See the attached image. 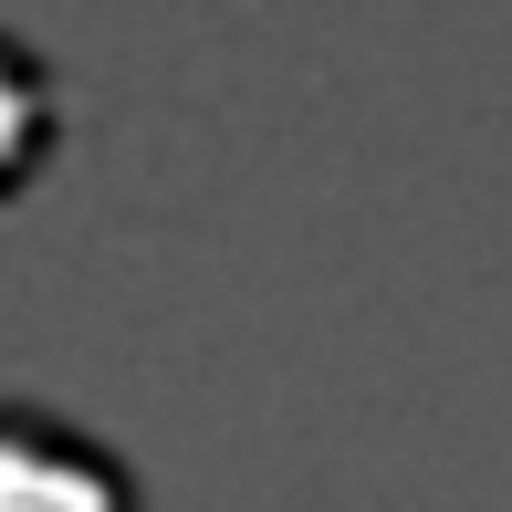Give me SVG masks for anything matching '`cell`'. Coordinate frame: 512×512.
I'll list each match as a JSON object with an SVG mask.
<instances>
[{
    "label": "cell",
    "instance_id": "6da1fadb",
    "mask_svg": "<svg viewBox=\"0 0 512 512\" xmlns=\"http://www.w3.org/2000/svg\"><path fill=\"white\" fill-rule=\"evenodd\" d=\"M0 512H126V481L42 408H0Z\"/></svg>",
    "mask_w": 512,
    "mask_h": 512
},
{
    "label": "cell",
    "instance_id": "7a4b0ae2",
    "mask_svg": "<svg viewBox=\"0 0 512 512\" xmlns=\"http://www.w3.org/2000/svg\"><path fill=\"white\" fill-rule=\"evenodd\" d=\"M42 157V63L0 42V189Z\"/></svg>",
    "mask_w": 512,
    "mask_h": 512
}]
</instances>
